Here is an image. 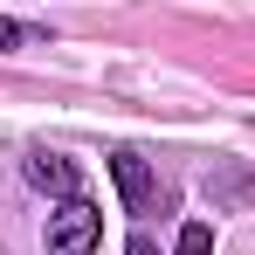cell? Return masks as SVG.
I'll use <instances>...</instances> for the list:
<instances>
[{"label": "cell", "instance_id": "obj_5", "mask_svg": "<svg viewBox=\"0 0 255 255\" xmlns=\"http://www.w3.org/2000/svg\"><path fill=\"white\" fill-rule=\"evenodd\" d=\"M21 42H42V35L21 28V21H0V48H21Z\"/></svg>", "mask_w": 255, "mask_h": 255}, {"label": "cell", "instance_id": "obj_1", "mask_svg": "<svg viewBox=\"0 0 255 255\" xmlns=\"http://www.w3.org/2000/svg\"><path fill=\"white\" fill-rule=\"evenodd\" d=\"M97 242H104V214L83 193L48 214V255H97Z\"/></svg>", "mask_w": 255, "mask_h": 255}, {"label": "cell", "instance_id": "obj_4", "mask_svg": "<svg viewBox=\"0 0 255 255\" xmlns=\"http://www.w3.org/2000/svg\"><path fill=\"white\" fill-rule=\"evenodd\" d=\"M172 255H214V228L207 221H186V228H179V249Z\"/></svg>", "mask_w": 255, "mask_h": 255}, {"label": "cell", "instance_id": "obj_6", "mask_svg": "<svg viewBox=\"0 0 255 255\" xmlns=\"http://www.w3.org/2000/svg\"><path fill=\"white\" fill-rule=\"evenodd\" d=\"M131 255H152V242H145V235H138V242H131Z\"/></svg>", "mask_w": 255, "mask_h": 255}, {"label": "cell", "instance_id": "obj_2", "mask_svg": "<svg viewBox=\"0 0 255 255\" xmlns=\"http://www.w3.org/2000/svg\"><path fill=\"white\" fill-rule=\"evenodd\" d=\"M111 179H118V193H125L131 214H152V207H159V179H152V166H145L138 152H118V159H111Z\"/></svg>", "mask_w": 255, "mask_h": 255}, {"label": "cell", "instance_id": "obj_3", "mask_svg": "<svg viewBox=\"0 0 255 255\" xmlns=\"http://www.w3.org/2000/svg\"><path fill=\"white\" fill-rule=\"evenodd\" d=\"M28 179L42 193H55V200H76V166L62 152H28Z\"/></svg>", "mask_w": 255, "mask_h": 255}]
</instances>
